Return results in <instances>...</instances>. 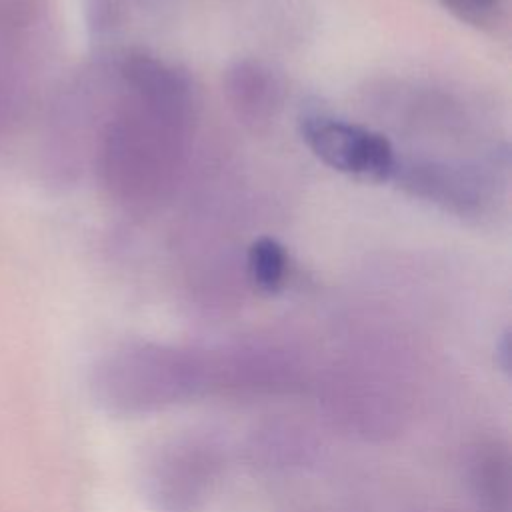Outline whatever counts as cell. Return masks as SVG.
I'll return each mask as SVG.
<instances>
[{
  "label": "cell",
  "mask_w": 512,
  "mask_h": 512,
  "mask_svg": "<svg viewBox=\"0 0 512 512\" xmlns=\"http://www.w3.org/2000/svg\"><path fill=\"white\" fill-rule=\"evenodd\" d=\"M48 24L44 0H0V142L14 136L36 106Z\"/></svg>",
  "instance_id": "6da1fadb"
},
{
  "label": "cell",
  "mask_w": 512,
  "mask_h": 512,
  "mask_svg": "<svg viewBox=\"0 0 512 512\" xmlns=\"http://www.w3.org/2000/svg\"><path fill=\"white\" fill-rule=\"evenodd\" d=\"M302 140L332 170L364 182H384L396 172L392 144L378 132L332 116H308Z\"/></svg>",
  "instance_id": "7a4b0ae2"
},
{
  "label": "cell",
  "mask_w": 512,
  "mask_h": 512,
  "mask_svg": "<svg viewBox=\"0 0 512 512\" xmlns=\"http://www.w3.org/2000/svg\"><path fill=\"white\" fill-rule=\"evenodd\" d=\"M246 264H248L250 280L262 292H276L286 282V274H288L286 250L278 240L270 236H260L250 244Z\"/></svg>",
  "instance_id": "3957f363"
},
{
  "label": "cell",
  "mask_w": 512,
  "mask_h": 512,
  "mask_svg": "<svg viewBox=\"0 0 512 512\" xmlns=\"http://www.w3.org/2000/svg\"><path fill=\"white\" fill-rule=\"evenodd\" d=\"M450 14L476 28H492L500 22L502 0H438Z\"/></svg>",
  "instance_id": "277c9868"
}]
</instances>
